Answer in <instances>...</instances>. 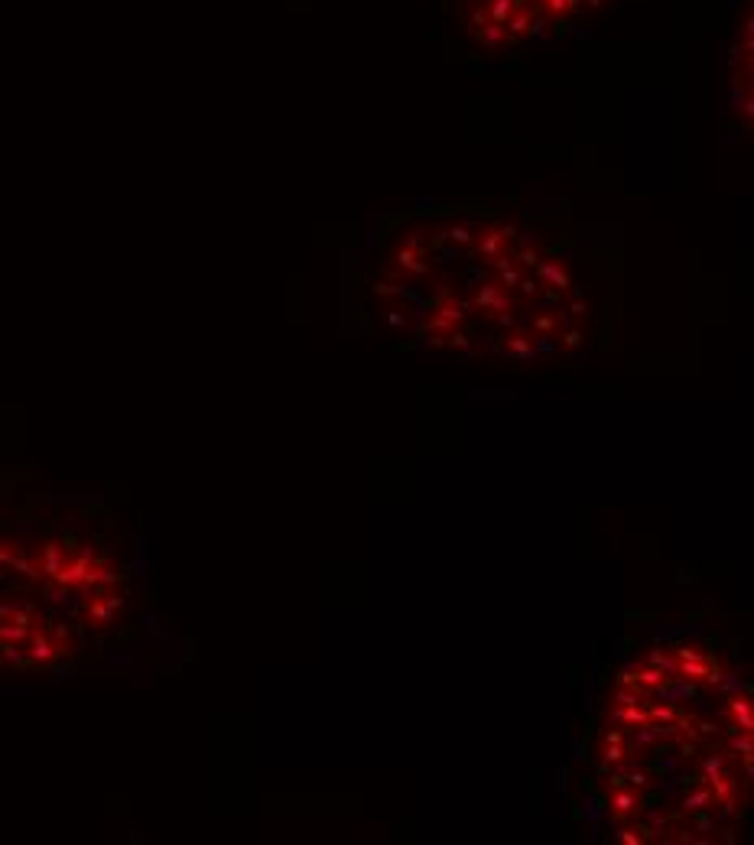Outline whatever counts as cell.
<instances>
[{
  "instance_id": "15",
  "label": "cell",
  "mask_w": 754,
  "mask_h": 845,
  "mask_svg": "<svg viewBox=\"0 0 754 845\" xmlns=\"http://www.w3.org/2000/svg\"><path fill=\"white\" fill-rule=\"evenodd\" d=\"M624 780L634 784V787H647V784H651V777H647L644 770H631V774H624Z\"/></svg>"
},
{
  "instance_id": "3",
  "label": "cell",
  "mask_w": 754,
  "mask_h": 845,
  "mask_svg": "<svg viewBox=\"0 0 754 845\" xmlns=\"http://www.w3.org/2000/svg\"><path fill=\"white\" fill-rule=\"evenodd\" d=\"M709 803H716V797H712V787H693V793H686V800H683V809L686 813H699V809H706Z\"/></svg>"
},
{
  "instance_id": "19",
  "label": "cell",
  "mask_w": 754,
  "mask_h": 845,
  "mask_svg": "<svg viewBox=\"0 0 754 845\" xmlns=\"http://www.w3.org/2000/svg\"><path fill=\"white\" fill-rule=\"evenodd\" d=\"M520 260L527 263V267H537V263H540V254H537V251H520Z\"/></svg>"
},
{
  "instance_id": "6",
  "label": "cell",
  "mask_w": 754,
  "mask_h": 845,
  "mask_svg": "<svg viewBox=\"0 0 754 845\" xmlns=\"http://www.w3.org/2000/svg\"><path fill=\"white\" fill-rule=\"evenodd\" d=\"M634 807H641V803H637V797H634V793H624V790L618 787V793L612 797V809H614V813H621V816H624V813H634Z\"/></svg>"
},
{
  "instance_id": "16",
  "label": "cell",
  "mask_w": 754,
  "mask_h": 845,
  "mask_svg": "<svg viewBox=\"0 0 754 845\" xmlns=\"http://www.w3.org/2000/svg\"><path fill=\"white\" fill-rule=\"evenodd\" d=\"M651 663L657 670H677V663H673V660H667L663 654H651Z\"/></svg>"
},
{
  "instance_id": "12",
  "label": "cell",
  "mask_w": 754,
  "mask_h": 845,
  "mask_svg": "<svg viewBox=\"0 0 754 845\" xmlns=\"http://www.w3.org/2000/svg\"><path fill=\"white\" fill-rule=\"evenodd\" d=\"M508 351H510L514 358H530V355H533V345H530L527 338H510V341H508Z\"/></svg>"
},
{
  "instance_id": "5",
  "label": "cell",
  "mask_w": 754,
  "mask_h": 845,
  "mask_svg": "<svg viewBox=\"0 0 754 845\" xmlns=\"http://www.w3.org/2000/svg\"><path fill=\"white\" fill-rule=\"evenodd\" d=\"M537 267H540V277H543V280H549L556 290H566V286H569V277L559 270L556 263H537Z\"/></svg>"
},
{
  "instance_id": "10",
  "label": "cell",
  "mask_w": 754,
  "mask_h": 845,
  "mask_svg": "<svg viewBox=\"0 0 754 845\" xmlns=\"http://www.w3.org/2000/svg\"><path fill=\"white\" fill-rule=\"evenodd\" d=\"M602 758H605V764L612 767V764H621L624 758H628V748H621L618 742H608V748L602 751Z\"/></svg>"
},
{
  "instance_id": "21",
  "label": "cell",
  "mask_w": 754,
  "mask_h": 845,
  "mask_svg": "<svg viewBox=\"0 0 754 845\" xmlns=\"http://www.w3.org/2000/svg\"><path fill=\"white\" fill-rule=\"evenodd\" d=\"M449 338H452V348H465V345H468V338H465L462 332H452Z\"/></svg>"
},
{
  "instance_id": "4",
  "label": "cell",
  "mask_w": 754,
  "mask_h": 845,
  "mask_svg": "<svg viewBox=\"0 0 754 845\" xmlns=\"http://www.w3.org/2000/svg\"><path fill=\"white\" fill-rule=\"evenodd\" d=\"M62 566H66V559H62V546H59V543H46V553H43V575L56 579Z\"/></svg>"
},
{
  "instance_id": "8",
  "label": "cell",
  "mask_w": 754,
  "mask_h": 845,
  "mask_svg": "<svg viewBox=\"0 0 754 845\" xmlns=\"http://www.w3.org/2000/svg\"><path fill=\"white\" fill-rule=\"evenodd\" d=\"M732 790H735V784L728 777H712V797H716V803H728V797H732Z\"/></svg>"
},
{
  "instance_id": "7",
  "label": "cell",
  "mask_w": 754,
  "mask_h": 845,
  "mask_svg": "<svg viewBox=\"0 0 754 845\" xmlns=\"http://www.w3.org/2000/svg\"><path fill=\"white\" fill-rule=\"evenodd\" d=\"M634 679H637V686L641 689H653V686H663L667 683V676H663V670H641V673H634Z\"/></svg>"
},
{
  "instance_id": "14",
  "label": "cell",
  "mask_w": 754,
  "mask_h": 845,
  "mask_svg": "<svg viewBox=\"0 0 754 845\" xmlns=\"http://www.w3.org/2000/svg\"><path fill=\"white\" fill-rule=\"evenodd\" d=\"M718 774H722V758H709L706 764H702V777L712 780V777H718Z\"/></svg>"
},
{
  "instance_id": "17",
  "label": "cell",
  "mask_w": 754,
  "mask_h": 845,
  "mask_svg": "<svg viewBox=\"0 0 754 845\" xmlns=\"http://www.w3.org/2000/svg\"><path fill=\"white\" fill-rule=\"evenodd\" d=\"M677 657H679V660H702V654H699L696 647H679V650H677Z\"/></svg>"
},
{
  "instance_id": "1",
  "label": "cell",
  "mask_w": 754,
  "mask_h": 845,
  "mask_svg": "<svg viewBox=\"0 0 754 845\" xmlns=\"http://www.w3.org/2000/svg\"><path fill=\"white\" fill-rule=\"evenodd\" d=\"M59 654H62V647L52 644L46 634H39V631L33 634V644H29V660H33V663H49V660H56Z\"/></svg>"
},
{
  "instance_id": "2",
  "label": "cell",
  "mask_w": 754,
  "mask_h": 845,
  "mask_svg": "<svg viewBox=\"0 0 754 845\" xmlns=\"http://www.w3.org/2000/svg\"><path fill=\"white\" fill-rule=\"evenodd\" d=\"M728 709H732V715H735V732H751L754 728V719H751V703H748V696H732L728 699Z\"/></svg>"
},
{
  "instance_id": "20",
  "label": "cell",
  "mask_w": 754,
  "mask_h": 845,
  "mask_svg": "<svg viewBox=\"0 0 754 845\" xmlns=\"http://www.w3.org/2000/svg\"><path fill=\"white\" fill-rule=\"evenodd\" d=\"M693 754H696V744H693V742L679 744V758H693Z\"/></svg>"
},
{
  "instance_id": "22",
  "label": "cell",
  "mask_w": 754,
  "mask_h": 845,
  "mask_svg": "<svg viewBox=\"0 0 754 845\" xmlns=\"http://www.w3.org/2000/svg\"><path fill=\"white\" fill-rule=\"evenodd\" d=\"M608 742H618V744H621V742H624V735H621V732H608Z\"/></svg>"
},
{
  "instance_id": "18",
  "label": "cell",
  "mask_w": 754,
  "mask_h": 845,
  "mask_svg": "<svg viewBox=\"0 0 754 845\" xmlns=\"http://www.w3.org/2000/svg\"><path fill=\"white\" fill-rule=\"evenodd\" d=\"M582 338H585V335H582V332H579V329H572V332H566V345H569V348H575V345H582Z\"/></svg>"
},
{
  "instance_id": "11",
  "label": "cell",
  "mask_w": 754,
  "mask_h": 845,
  "mask_svg": "<svg viewBox=\"0 0 754 845\" xmlns=\"http://www.w3.org/2000/svg\"><path fill=\"white\" fill-rule=\"evenodd\" d=\"M618 719H621V722H631V725H647V722H651V719H647V715L637 709V705H624L621 712H618Z\"/></svg>"
},
{
  "instance_id": "13",
  "label": "cell",
  "mask_w": 754,
  "mask_h": 845,
  "mask_svg": "<svg viewBox=\"0 0 754 845\" xmlns=\"http://www.w3.org/2000/svg\"><path fill=\"white\" fill-rule=\"evenodd\" d=\"M677 705H657V709H651V715L647 719H657V722H670V719H677Z\"/></svg>"
},
{
  "instance_id": "9",
  "label": "cell",
  "mask_w": 754,
  "mask_h": 845,
  "mask_svg": "<svg viewBox=\"0 0 754 845\" xmlns=\"http://www.w3.org/2000/svg\"><path fill=\"white\" fill-rule=\"evenodd\" d=\"M732 751L745 758V767H751V732H741L732 738Z\"/></svg>"
}]
</instances>
